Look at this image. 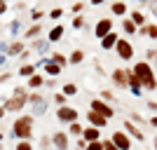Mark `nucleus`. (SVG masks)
Returning <instances> with one entry per match:
<instances>
[{
    "label": "nucleus",
    "instance_id": "26",
    "mask_svg": "<svg viewBox=\"0 0 157 150\" xmlns=\"http://www.w3.org/2000/svg\"><path fill=\"white\" fill-rule=\"evenodd\" d=\"M42 85H45V78H42V75H38V73L28 78V89H40Z\"/></svg>",
    "mask_w": 157,
    "mask_h": 150
},
{
    "label": "nucleus",
    "instance_id": "23",
    "mask_svg": "<svg viewBox=\"0 0 157 150\" xmlns=\"http://www.w3.org/2000/svg\"><path fill=\"white\" fill-rule=\"evenodd\" d=\"M42 68H45V75H49V78H56V75H61V66H56L54 61H47Z\"/></svg>",
    "mask_w": 157,
    "mask_h": 150
},
{
    "label": "nucleus",
    "instance_id": "43",
    "mask_svg": "<svg viewBox=\"0 0 157 150\" xmlns=\"http://www.w3.org/2000/svg\"><path fill=\"white\" fill-rule=\"evenodd\" d=\"M61 17H63V10H59V7L49 12V19H61Z\"/></svg>",
    "mask_w": 157,
    "mask_h": 150
},
{
    "label": "nucleus",
    "instance_id": "57",
    "mask_svg": "<svg viewBox=\"0 0 157 150\" xmlns=\"http://www.w3.org/2000/svg\"><path fill=\"white\" fill-rule=\"evenodd\" d=\"M5 61H7V56H5V54H0V66L5 63Z\"/></svg>",
    "mask_w": 157,
    "mask_h": 150
},
{
    "label": "nucleus",
    "instance_id": "54",
    "mask_svg": "<svg viewBox=\"0 0 157 150\" xmlns=\"http://www.w3.org/2000/svg\"><path fill=\"white\" fill-rule=\"evenodd\" d=\"M89 2H92V5H94V7H98V5H103L105 0H89Z\"/></svg>",
    "mask_w": 157,
    "mask_h": 150
},
{
    "label": "nucleus",
    "instance_id": "47",
    "mask_svg": "<svg viewBox=\"0 0 157 150\" xmlns=\"http://www.w3.org/2000/svg\"><path fill=\"white\" fill-rule=\"evenodd\" d=\"M150 12H152V17L157 19V0H152V2H150Z\"/></svg>",
    "mask_w": 157,
    "mask_h": 150
},
{
    "label": "nucleus",
    "instance_id": "46",
    "mask_svg": "<svg viewBox=\"0 0 157 150\" xmlns=\"http://www.w3.org/2000/svg\"><path fill=\"white\" fill-rule=\"evenodd\" d=\"M78 150H87V141H85L82 136L78 138Z\"/></svg>",
    "mask_w": 157,
    "mask_h": 150
},
{
    "label": "nucleus",
    "instance_id": "45",
    "mask_svg": "<svg viewBox=\"0 0 157 150\" xmlns=\"http://www.w3.org/2000/svg\"><path fill=\"white\" fill-rule=\"evenodd\" d=\"M19 59L21 61H28V59H31V49H24V52L19 54Z\"/></svg>",
    "mask_w": 157,
    "mask_h": 150
},
{
    "label": "nucleus",
    "instance_id": "6",
    "mask_svg": "<svg viewBox=\"0 0 157 150\" xmlns=\"http://www.w3.org/2000/svg\"><path fill=\"white\" fill-rule=\"evenodd\" d=\"M78 117H80V113L73 106H61L59 110H56V120L61 124H73V122H78Z\"/></svg>",
    "mask_w": 157,
    "mask_h": 150
},
{
    "label": "nucleus",
    "instance_id": "32",
    "mask_svg": "<svg viewBox=\"0 0 157 150\" xmlns=\"http://www.w3.org/2000/svg\"><path fill=\"white\" fill-rule=\"evenodd\" d=\"M73 28H75V31L87 28V21H85V17H82V14H75V17H73Z\"/></svg>",
    "mask_w": 157,
    "mask_h": 150
},
{
    "label": "nucleus",
    "instance_id": "8",
    "mask_svg": "<svg viewBox=\"0 0 157 150\" xmlns=\"http://www.w3.org/2000/svg\"><path fill=\"white\" fill-rule=\"evenodd\" d=\"M129 73H131V68L129 71H127V68H115V71L110 73L113 85L117 87V89H129Z\"/></svg>",
    "mask_w": 157,
    "mask_h": 150
},
{
    "label": "nucleus",
    "instance_id": "44",
    "mask_svg": "<svg viewBox=\"0 0 157 150\" xmlns=\"http://www.w3.org/2000/svg\"><path fill=\"white\" fill-rule=\"evenodd\" d=\"M82 10H85V2H75L73 5V14H80Z\"/></svg>",
    "mask_w": 157,
    "mask_h": 150
},
{
    "label": "nucleus",
    "instance_id": "31",
    "mask_svg": "<svg viewBox=\"0 0 157 150\" xmlns=\"http://www.w3.org/2000/svg\"><path fill=\"white\" fill-rule=\"evenodd\" d=\"M82 131H85V127H82V124L80 122H73V124H68V134H71V136H82Z\"/></svg>",
    "mask_w": 157,
    "mask_h": 150
},
{
    "label": "nucleus",
    "instance_id": "9",
    "mask_svg": "<svg viewBox=\"0 0 157 150\" xmlns=\"http://www.w3.org/2000/svg\"><path fill=\"white\" fill-rule=\"evenodd\" d=\"M110 141L117 145L120 150H131V145H134V138H131L127 131H122V129H120V131H113Z\"/></svg>",
    "mask_w": 157,
    "mask_h": 150
},
{
    "label": "nucleus",
    "instance_id": "35",
    "mask_svg": "<svg viewBox=\"0 0 157 150\" xmlns=\"http://www.w3.org/2000/svg\"><path fill=\"white\" fill-rule=\"evenodd\" d=\"M98 98H103V101H108V103H113V101H115V94H113L110 89H103V91H101V96H98Z\"/></svg>",
    "mask_w": 157,
    "mask_h": 150
},
{
    "label": "nucleus",
    "instance_id": "49",
    "mask_svg": "<svg viewBox=\"0 0 157 150\" xmlns=\"http://www.w3.org/2000/svg\"><path fill=\"white\" fill-rule=\"evenodd\" d=\"M148 124H150V127H155V129H157V115H152V117L148 120Z\"/></svg>",
    "mask_w": 157,
    "mask_h": 150
},
{
    "label": "nucleus",
    "instance_id": "28",
    "mask_svg": "<svg viewBox=\"0 0 157 150\" xmlns=\"http://www.w3.org/2000/svg\"><path fill=\"white\" fill-rule=\"evenodd\" d=\"M19 75H21V78H31V75H35V66H33V63H24V66H21V68H19Z\"/></svg>",
    "mask_w": 157,
    "mask_h": 150
},
{
    "label": "nucleus",
    "instance_id": "34",
    "mask_svg": "<svg viewBox=\"0 0 157 150\" xmlns=\"http://www.w3.org/2000/svg\"><path fill=\"white\" fill-rule=\"evenodd\" d=\"M49 148H52V136L45 134V136L40 138V150H49Z\"/></svg>",
    "mask_w": 157,
    "mask_h": 150
},
{
    "label": "nucleus",
    "instance_id": "37",
    "mask_svg": "<svg viewBox=\"0 0 157 150\" xmlns=\"http://www.w3.org/2000/svg\"><path fill=\"white\" fill-rule=\"evenodd\" d=\"M14 150H33V143H31V141H19Z\"/></svg>",
    "mask_w": 157,
    "mask_h": 150
},
{
    "label": "nucleus",
    "instance_id": "3",
    "mask_svg": "<svg viewBox=\"0 0 157 150\" xmlns=\"http://www.w3.org/2000/svg\"><path fill=\"white\" fill-rule=\"evenodd\" d=\"M28 103V94H26V89L24 87H14V91H12V96L10 98H5V110L7 113H17V110H21L24 106Z\"/></svg>",
    "mask_w": 157,
    "mask_h": 150
},
{
    "label": "nucleus",
    "instance_id": "51",
    "mask_svg": "<svg viewBox=\"0 0 157 150\" xmlns=\"http://www.w3.org/2000/svg\"><path fill=\"white\" fill-rule=\"evenodd\" d=\"M7 49H10V45H7V42H0V54H5Z\"/></svg>",
    "mask_w": 157,
    "mask_h": 150
},
{
    "label": "nucleus",
    "instance_id": "4",
    "mask_svg": "<svg viewBox=\"0 0 157 150\" xmlns=\"http://www.w3.org/2000/svg\"><path fill=\"white\" fill-rule=\"evenodd\" d=\"M28 103H31L33 108V115H45L47 108H49V98L42 96V94H28Z\"/></svg>",
    "mask_w": 157,
    "mask_h": 150
},
{
    "label": "nucleus",
    "instance_id": "21",
    "mask_svg": "<svg viewBox=\"0 0 157 150\" xmlns=\"http://www.w3.org/2000/svg\"><path fill=\"white\" fill-rule=\"evenodd\" d=\"M129 19L134 21V24H136L138 28H141V26H145V24H148V17H145V14L141 12V10H134V12H129Z\"/></svg>",
    "mask_w": 157,
    "mask_h": 150
},
{
    "label": "nucleus",
    "instance_id": "18",
    "mask_svg": "<svg viewBox=\"0 0 157 150\" xmlns=\"http://www.w3.org/2000/svg\"><path fill=\"white\" fill-rule=\"evenodd\" d=\"M138 33L143 35V38H148V40H157V24H145V26H141L138 28Z\"/></svg>",
    "mask_w": 157,
    "mask_h": 150
},
{
    "label": "nucleus",
    "instance_id": "59",
    "mask_svg": "<svg viewBox=\"0 0 157 150\" xmlns=\"http://www.w3.org/2000/svg\"><path fill=\"white\" fill-rule=\"evenodd\" d=\"M2 138H5V134H2V131H0V143H2Z\"/></svg>",
    "mask_w": 157,
    "mask_h": 150
},
{
    "label": "nucleus",
    "instance_id": "60",
    "mask_svg": "<svg viewBox=\"0 0 157 150\" xmlns=\"http://www.w3.org/2000/svg\"><path fill=\"white\" fill-rule=\"evenodd\" d=\"M2 2H7V0H2Z\"/></svg>",
    "mask_w": 157,
    "mask_h": 150
},
{
    "label": "nucleus",
    "instance_id": "1",
    "mask_svg": "<svg viewBox=\"0 0 157 150\" xmlns=\"http://www.w3.org/2000/svg\"><path fill=\"white\" fill-rule=\"evenodd\" d=\"M131 71L138 75L141 85H143V91H155L157 89V75H155V71H152V66L148 61H136V63L131 66Z\"/></svg>",
    "mask_w": 157,
    "mask_h": 150
},
{
    "label": "nucleus",
    "instance_id": "13",
    "mask_svg": "<svg viewBox=\"0 0 157 150\" xmlns=\"http://www.w3.org/2000/svg\"><path fill=\"white\" fill-rule=\"evenodd\" d=\"M122 127H124V131L129 134L131 138H134V141H141V143L145 141V134H143V129H141L138 124H134L131 120H124V124H122Z\"/></svg>",
    "mask_w": 157,
    "mask_h": 150
},
{
    "label": "nucleus",
    "instance_id": "40",
    "mask_svg": "<svg viewBox=\"0 0 157 150\" xmlns=\"http://www.w3.org/2000/svg\"><path fill=\"white\" fill-rule=\"evenodd\" d=\"M103 150H120V148H117L115 143H113L110 138H103Z\"/></svg>",
    "mask_w": 157,
    "mask_h": 150
},
{
    "label": "nucleus",
    "instance_id": "22",
    "mask_svg": "<svg viewBox=\"0 0 157 150\" xmlns=\"http://www.w3.org/2000/svg\"><path fill=\"white\" fill-rule=\"evenodd\" d=\"M24 49H26V45H24L21 40H14V42H10V49H7V54H10V56H19Z\"/></svg>",
    "mask_w": 157,
    "mask_h": 150
},
{
    "label": "nucleus",
    "instance_id": "14",
    "mask_svg": "<svg viewBox=\"0 0 157 150\" xmlns=\"http://www.w3.org/2000/svg\"><path fill=\"white\" fill-rule=\"evenodd\" d=\"M129 91H131V96H143V85H141V80H138V75L134 71L129 73Z\"/></svg>",
    "mask_w": 157,
    "mask_h": 150
},
{
    "label": "nucleus",
    "instance_id": "38",
    "mask_svg": "<svg viewBox=\"0 0 157 150\" xmlns=\"http://www.w3.org/2000/svg\"><path fill=\"white\" fill-rule=\"evenodd\" d=\"M87 150H103V141H92V143H87Z\"/></svg>",
    "mask_w": 157,
    "mask_h": 150
},
{
    "label": "nucleus",
    "instance_id": "27",
    "mask_svg": "<svg viewBox=\"0 0 157 150\" xmlns=\"http://www.w3.org/2000/svg\"><path fill=\"white\" fill-rule=\"evenodd\" d=\"M61 94H66V96H78V85H75V82H66V85L61 87Z\"/></svg>",
    "mask_w": 157,
    "mask_h": 150
},
{
    "label": "nucleus",
    "instance_id": "52",
    "mask_svg": "<svg viewBox=\"0 0 157 150\" xmlns=\"http://www.w3.org/2000/svg\"><path fill=\"white\" fill-rule=\"evenodd\" d=\"M148 108H150V110H155V113H157V101H148Z\"/></svg>",
    "mask_w": 157,
    "mask_h": 150
},
{
    "label": "nucleus",
    "instance_id": "50",
    "mask_svg": "<svg viewBox=\"0 0 157 150\" xmlns=\"http://www.w3.org/2000/svg\"><path fill=\"white\" fill-rule=\"evenodd\" d=\"M5 12H7V2H2V0H0V17H2Z\"/></svg>",
    "mask_w": 157,
    "mask_h": 150
},
{
    "label": "nucleus",
    "instance_id": "41",
    "mask_svg": "<svg viewBox=\"0 0 157 150\" xmlns=\"http://www.w3.org/2000/svg\"><path fill=\"white\" fill-rule=\"evenodd\" d=\"M19 28H21V21L19 19H14L12 24H10V33H19Z\"/></svg>",
    "mask_w": 157,
    "mask_h": 150
},
{
    "label": "nucleus",
    "instance_id": "10",
    "mask_svg": "<svg viewBox=\"0 0 157 150\" xmlns=\"http://www.w3.org/2000/svg\"><path fill=\"white\" fill-rule=\"evenodd\" d=\"M108 33H113V19H108V17H101V19L94 24V38L103 40Z\"/></svg>",
    "mask_w": 157,
    "mask_h": 150
},
{
    "label": "nucleus",
    "instance_id": "16",
    "mask_svg": "<svg viewBox=\"0 0 157 150\" xmlns=\"http://www.w3.org/2000/svg\"><path fill=\"white\" fill-rule=\"evenodd\" d=\"M63 35H66V28L61 26V24H56V26L49 28V33H47V40H49V42H61V40H63Z\"/></svg>",
    "mask_w": 157,
    "mask_h": 150
},
{
    "label": "nucleus",
    "instance_id": "25",
    "mask_svg": "<svg viewBox=\"0 0 157 150\" xmlns=\"http://www.w3.org/2000/svg\"><path fill=\"white\" fill-rule=\"evenodd\" d=\"M122 31H124L127 35H136V33H138V26H136L131 19H122Z\"/></svg>",
    "mask_w": 157,
    "mask_h": 150
},
{
    "label": "nucleus",
    "instance_id": "29",
    "mask_svg": "<svg viewBox=\"0 0 157 150\" xmlns=\"http://www.w3.org/2000/svg\"><path fill=\"white\" fill-rule=\"evenodd\" d=\"M40 33H42V26H40V24H33L31 28H28L26 31V35H24V38H31V40H38V35Z\"/></svg>",
    "mask_w": 157,
    "mask_h": 150
},
{
    "label": "nucleus",
    "instance_id": "2",
    "mask_svg": "<svg viewBox=\"0 0 157 150\" xmlns=\"http://www.w3.org/2000/svg\"><path fill=\"white\" fill-rule=\"evenodd\" d=\"M10 138H19V141H31L33 138V115H19L12 124Z\"/></svg>",
    "mask_w": 157,
    "mask_h": 150
},
{
    "label": "nucleus",
    "instance_id": "39",
    "mask_svg": "<svg viewBox=\"0 0 157 150\" xmlns=\"http://www.w3.org/2000/svg\"><path fill=\"white\" fill-rule=\"evenodd\" d=\"M42 17H45V12H42V10H33V12H31V21H40Z\"/></svg>",
    "mask_w": 157,
    "mask_h": 150
},
{
    "label": "nucleus",
    "instance_id": "17",
    "mask_svg": "<svg viewBox=\"0 0 157 150\" xmlns=\"http://www.w3.org/2000/svg\"><path fill=\"white\" fill-rule=\"evenodd\" d=\"M101 131H103V129H96V127H85L82 138H85L87 143H92V141H103V138H101Z\"/></svg>",
    "mask_w": 157,
    "mask_h": 150
},
{
    "label": "nucleus",
    "instance_id": "36",
    "mask_svg": "<svg viewBox=\"0 0 157 150\" xmlns=\"http://www.w3.org/2000/svg\"><path fill=\"white\" fill-rule=\"evenodd\" d=\"M145 61H148V63H155V61H157V49H155V47L145 52Z\"/></svg>",
    "mask_w": 157,
    "mask_h": 150
},
{
    "label": "nucleus",
    "instance_id": "33",
    "mask_svg": "<svg viewBox=\"0 0 157 150\" xmlns=\"http://www.w3.org/2000/svg\"><path fill=\"white\" fill-rule=\"evenodd\" d=\"M129 120H131V122H134V124H138V127H141V129H143V124H145V120L141 117V113H131V115H129Z\"/></svg>",
    "mask_w": 157,
    "mask_h": 150
},
{
    "label": "nucleus",
    "instance_id": "7",
    "mask_svg": "<svg viewBox=\"0 0 157 150\" xmlns=\"http://www.w3.org/2000/svg\"><path fill=\"white\" fill-rule=\"evenodd\" d=\"M113 52L117 54V56H120L122 61H131V59H134V45H131V42H129L127 38H120Z\"/></svg>",
    "mask_w": 157,
    "mask_h": 150
},
{
    "label": "nucleus",
    "instance_id": "11",
    "mask_svg": "<svg viewBox=\"0 0 157 150\" xmlns=\"http://www.w3.org/2000/svg\"><path fill=\"white\" fill-rule=\"evenodd\" d=\"M85 117H87V122H89V127H96V129H105L108 122H110L108 117H103L101 113H94V110L85 113Z\"/></svg>",
    "mask_w": 157,
    "mask_h": 150
},
{
    "label": "nucleus",
    "instance_id": "61",
    "mask_svg": "<svg viewBox=\"0 0 157 150\" xmlns=\"http://www.w3.org/2000/svg\"><path fill=\"white\" fill-rule=\"evenodd\" d=\"M124 2H127V0H124Z\"/></svg>",
    "mask_w": 157,
    "mask_h": 150
},
{
    "label": "nucleus",
    "instance_id": "48",
    "mask_svg": "<svg viewBox=\"0 0 157 150\" xmlns=\"http://www.w3.org/2000/svg\"><path fill=\"white\" fill-rule=\"evenodd\" d=\"M47 87H49V89H54V87H56V78H49V80H47Z\"/></svg>",
    "mask_w": 157,
    "mask_h": 150
},
{
    "label": "nucleus",
    "instance_id": "53",
    "mask_svg": "<svg viewBox=\"0 0 157 150\" xmlns=\"http://www.w3.org/2000/svg\"><path fill=\"white\" fill-rule=\"evenodd\" d=\"M152 0H138V5H143V7H150Z\"/></svg>",
    "mask_w": 157,
    "mask_h": 150
},
{
    "label": "nucleus",
    "instance_id": "56",
    "mask_svg": "<svg viewBox=\"0 0 157 150\" xmlns=\"http://www.w3.org/2000/svg\"><path fill=\"white\" fill-rule=\"evenodd\" d=\"M5 113H7V110H5V106H0V120L5 117Z\"/></svg>",
    "mask_w": 157,
    "mask_h": 150
},
{
    "label": "nucleus",
    "instance_id": "24",
    "mask_svg": "<svg viewBox=\"0 0 157 150\" xmlns=\"http://www.w3.org/2000/svg\"><path fill=\"white\" fill-rule=\"evenodd\" d=\"M82 61H85V52H82V49H73V52H71V56H68V63L80 66Z\"/></svg>",
    "mask_w": 157,
    "mask_h": 150
},
{
    "label": "nucleus",
    "instance_id": "42",
    "mask_svg": "<svg viewBox=\"0 0 157 150\" xmlns=\"http://www.w3.org/2000/svg\"><path fill=\"white\" fill-rule=\"evenodd\" d=\"M66 98H68L66 94H54V101L59 103V108H61V106H66Z\"/></svg>",
    "mask_w": 157,
    "mask_h": 150
},
{
    "label": "nucleus",
    "instance_id": "30",
    "mask_svg": "<svg viewBox=\"0 0 157 150\" xmlns=\"http://www.w3.org/2000/svg\"><path fill=\"white\" fill-rule=\"evenodd\" d=\"M49 61H54V63H56V66H61V68H63V66H68V59H66V56H63L61 52L49 54Z\"/></svg>",
    "mask_w": 157,
    "mask_h": 150
},
{
    "label": "nucleus",
    "instance_id": "20",
    "mask_svg": "<svg viewBox=\"0 0 157 150\" xmlns=\"http://www.w3.org/2000/svg\"><path fill=\"white\" fill-rule=\"evenodd\" d=\"M49 45H52V42H49L47 38H38V40H33V49H35V52H40L42 56H47V52H49Z\"/></svg>",
    "mask_w": 157,
    "mask_h": 150
},
{
    "label": "nucleus",
    "instance_id": "19",
    "mask_svg": "<svg viewBox=\"0 0 157 150\" xmlns=\"http://www.w3.org/2000/svg\"><path fill=\"white\" fill-rule=\"evenodd\" d=\"M110 12L115 14V17H122V19H124L127 14H129V10H127V2H124V0H115V2L110 5Z\"/></svg>",
    "mask_w": 157,
    "mask_h": 150
},
{
    "label": "nucleus",
    "instance_id": "15",
    "mask_svg": "<svg viewBox=\"0 0 157 150\" xmlns=\"http://www.w3.org/2000/svg\"><path fill=\"white\" fill-rule=\"evenodd\" d=\"M117 40H120V35L113 31V33H108L103 40H98V42H101V49H103V52H113L115 45H117Z\"/></svg>",
    "mask_w": 157,
    "mask_h": 150
},
{
    "label": "nucleus",
    "instance_id": "58",
    "mask_svg": "<svg viewBox=\"0 0 157 150\" xmlns=\"http://www.w3.org/2000/svg\"><path fill=\"white\" fill-rule=\"evenodd\" d=\"M152 148L157 150V134H155V138H152Z\"/></svg>",
    "mask_w": 157,
    "mask_h": 150
},
{
    "label": "nucleus",
    "instance_id": "12",
    "mask_svg": "<svg viewBox=\"0 0 157 150\" xmlns=\"http://www.w3.org/2000/svg\"><path fill=\"white\" fill-rule=\"evenodd\" d=\"M52 145H54V150H68V145H71L68 131H54L52 134Z\"/></svg>",
    "mask_w": 157,
    "mask_h": 150
},
{
    "label": "nucleus",
    "instance_id": "5",
    "mask_svg": "<svg viewBox=\"0 0 157 150\" xmlns=\"http://www.w3.org/2000/svg\"><path fill=\"white\" fill-rule=\"evenodd\" d=\"M89 110L101 113V115L108 117V120L115 117V108H113V103H108V101H103V98H92V101H89Z\"/></svg>",
    "mask_w": 157,
    "mask_h": 150
},
{
    "label": "nucleus",
    "instance_id": "55",
    "mask_svg": "<svg viewBox=\"0 0 157 150\" xmlns=\"http://www.w3.org/2000/svg\"><path fill=\"white\" fill-rule=\"evenodd\" d=\"M10 80V73H5V75H0V82H7Z\"/></svg>",
    "mask_w": 157,
    "mask_h": 150
}]
</instances>
